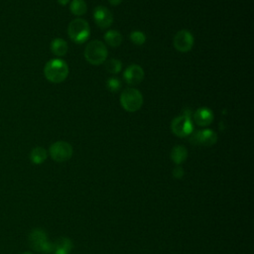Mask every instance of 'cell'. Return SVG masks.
Returning a JSON list of instances; mask_svg holds the SVG:
<instances>
[{
    "label": "cell",
    "instance_id": "cell-10",
    "mask_svg": "<svg viewBox=\"0 0 254 254\" xmlns=\"http://www.w3.org/2000/svg\"><path fill=\"white\" fill-rule=\"evenodd\" d=\"M93 19L100 29H107L113 23V16L111 12L104 6H97L94 9Z\"/></svg>",
    "mask_w": 254,
    "mask_h": 254
},
{
    "label": "cell",
    "instance_id": "cell-8",
    "mask_svg": "<svg viewBox=\"0 0 254 254\" xmlns=\"http://www.w3.org/2000/svg\"><path fill=\"white\" fill-rule=\"evenodd\" d=\"M194 43L193 36L187 30L179 31L174 37V47L181 53H188L191 50Z\"/></svg>",
    "mask_w": 254,
    "mask_h": 254
},
{
    "label": "cell",
    "instance_id": "cell-9",
    "mask_svg": "<svg viewBox=\"0 0 254 254\" xmlns=\"http://www.w3.org/2000/svg\"><path fill=\"white\" fill-rule=\"evenodd\" d=\"M191 143L195 145H201L204 147L212 146L217 141V135L211 129H203L198 130L197 132L193 133L191 139L190 140Z\"/></svg>",
    "mask_w": 254,
    "mask_h": 254
},
{
    "label": "cell",
    "instance_id": "cell-21",
    "mask_svg": "<svg viewBox=\"0 0 254 254\" xmlns=\"http://www.w3.org/2000/svg\"><path fill=\"white\" fill-rule=\"evenodd\" d=\"M106 87L111 92H117L121 88V81L116 77H110L106 81Z\"/></svg>",
    "mask_w": 254,
    "mask_h": 254
},
{
    "label": "cell",
    "instance_id": "cell-22",
    "mask_svg": "<svg viewBox=\"0 0 254 254\" xmlns=\"http://www.w3.org/2000/svg\"><path fill=\"white\" fill-rule=\"evenodd\" d=\"M172 174H173V177H174L175 179H182V178L184 177L185 171H184V169H183L181 166H177V167H175V168L173 169Z\"/></svg>",
    "mask_w": 254,
    "mask_h": 254
},
{
    "label": "cell",
    "instance_id": "cell-7",
    "mask_svg": "<svg viewBox=\"0 0 254 254\" xmlns=\"http://www.w3.org/2000/svg\"><path fill=\"white\" fill-rule=\"evenodd\" d=\"M50 155L56 162L62 163L67 161L72 156V147L69 143L64 141H58L51 145Z\"/></svg>",
    "mask_w": 254,
    "mask_h": 254
},
{
    "label": "cell",
    "instance_id": "cell-6",
    "mask_svg": "<svg viewBox=\"0 0 254 254\" xmlns=\"http://www.w3.org/2000/svg\"><path fill=\"white\" fill-rule=\"evenodd\" d=\"M172 132L178 137H187L190 135L193 131V124L191 117H189L185 114L177 116L173 119L171 124Z\"/></svg>",
    "mask_w": 254,
    "mask_h": 254
},
{
    "label": "cell",
    "instance_id": "cell-18",
    "mask_svg": "<svg viewBox=\"0 0 254 254\" xmlns=\"http://www.w3.org/2000/svg\"><path fill=\"white\" fill-rule=\"evenodd\" d=\"M69 10L73 15L81 16L85 14L87 10V6L84 0H72L69 5Z\"/></svg>",
    "mask_w": 254,
    "mask_h": 254
},
{
    "label": "cell",
    "instance_id": "cell-11",
    "mask_svg": "<svg viewBox=\"0 0 254 254\" xmlns=\"http://www.w3.org/2000/svg\"><path fill=\"white\" fill-rule=\"evenodd\" d=\"M123 76L128 84L136 85L144 79V70L139 64H130L125 69Z\"/></svg>",
    "mask_w": 254,
    "mask_h": 254
},
{
    "label": "cell",
    "instance_id": "cell-14",
    "mask_svg": "<svg viewBox=\"0 0 254 254\" xmlns=\"http://www.w3.org/2000/svg\"><path fill=\"white\" fill-rule=\"evenodd\" d=\"M187 158H188V150L186 149L185 146L177 145L172 149L171 159L175 164L180 165L183 162H185Z\"/></svg>",
    "mask_w": 254,
    "mask_h": 254
},
{
    "label": "cell",
    "instance_id": "cell-1",
    "mask_svg": "<svg viewBox=\"0 0 254 254\" xmlns=\"http://www.w3.org/2000/svg\"><path fill=\"white\" fill-rule=\"evenodd\" d=\"M44 73L49 81L60 83L67 77L68 66L66 63L61 59H52L46 64Z\"/></svg>",
    "mask_w": 254,
    "mask_h": 254
},
{
    "label": "cell",
    "instance_id": "cell-12",
    "mask_svg": "<svg viewBox=\"0 0 254 254\" xmlns=\"http://www.w3.org/2000/svg\"><path fill=\"white\" fill-rule=\"evenodd\" d=\"M213 120V113L206 107H201L193 113V121L198 126H207Z\"/></svg>",
    "mask_w": 254,
    "mask_h": 254
},
{
    "label": "cell",
    "instance_id": "cell-2",
    "mask_svg": "<svg viewBox=\"0 0 254 254\" xmlns=\"http://www.w3.org/2000/svg\"><path fill=\"white\" fill-rule=\"evenodd\" d=\"M108 56V51L106 46L98 40L89 42L84 49V58L85 60L94 65L101 64L105 62Z\"/></svg>",
    "mask_w": 254,
    "mask_h": 254
},
{
    "label": "cell",
    "instance_id": "cell-25",
    "mask_svg": "<svg viewBox=\"0 0 254 254\" xmlns=\"http://www.w3.org/2000/svg\"><path fill=\"white\" fill-rule=\"evenodd\" d=\"M22 254H33V253H32V252H28V251H27V252H24V253H22Z\"/></svg>",
    "mask_w": 254,
    "mask_h": 254
},
{
    "label": "cell",
    "instance_id": "cell-3",
    "mask_svg": "<svg viewBox=\"0 0 254 254\" xmlns=\"http://www.w3.org/2000/svg\"><path fill=\"white\" fill-rule=\"evenodd\" d=\"M67 34L71 41L76 44H82L89 38L90 28L85 20L77 18L68 24Z\"/></svg>",
    "mask_w": 254,
    "mask_h": 254
},
{
    "label": "cell",
    "instance_id": "cell-17",
    "mask_svg": "<svg viewBox=\"0 0 254 254\" xmlns=\"http://www.w3.org/2000/svg\"><path fill=\"white\" fill-rule=\"evenodd\" d=\"M47 156H48L47 151L43 147H36L30 153V160L34 164L39 165V164H42L46 161Z\"/></svg>",
    "mask_w": 254,
    "mask_h": 254
},
{
    "label": "cell",
    "instance_id": "cell-16",
    "mask_svg": "<svg viewBox=\"0 0 254 254\" xmlns=\"http://www.w3.org/2000/svg\"><path fill=\"white\" fill-rule=\"evenodd\" d=\"M104 40H105L106 44H108L110 47L116 48L121 45L123 38H122V35L118 31L109 30L105 33Z\"/></svg>",
    "mask_w": 254,
    "mask_h": 254
},
{
    "label": "cell",
    "instance_id": "cell-4",
    "mask_svg": "<svg viewBox=\"0 0 254 254\" xmlns=\"http://www.w3.org/2000/svg\"><path fill=\"white\" fill-rule=\"evenodd\" d=\"M120 103L126 111L135 112L141 108L143 104V96L138 89L129 87L121 92Z\"/></svg>",
    "mask_w": 254,
    "mask_h": 254
},
{
    "label": "cell",
    "instance_id": "cell-15",
    "mask_svg": "<svg viewBox=\"0 0 254 254\" xmlns=\"http://www.w3.org/2000/svg\"><path fill=\"white\" fill-rule=\"evenodd\" d=\"M67 44L64 40L63 39H55L52 43H51V51L54 55L58 56V57H62L64 56L67 52Z\"/></svg>",
    "mask_w": 254,
    "mask_h": 254
},
{
    "label": "cell",
    "instance_id": "cell-5",
    "mask_svg": "<svg viewBox=\"0 0 254 254\" xmlns=\"http://www.w3.org/2000/svg\"><path fill=\"white\" fill-rule=\"evenodd\" d=\"M29 244L32 249L38 252L51 253L54 249V243L48 240L46 232L40 228L31 231L29 235Z\"/></svg>",
    "mask_w": 254,
    "mask_h": 254
},
{
    "label": "cell",
    "instance_id": "cell-23",
    "mask_svg": "<svg viewBox=\"0 0 254 254\" xmlns=\"http://www.w3.org/2000/svg\"><path fill=\"white\" fill-rule=\"evenodd\" d=\"M108 2H109L112 6H117V5H119V4L122 2V0H108Z\"/></svg>",
    "mask_w": 254,
    "mask_h": 254
},
{
    "label": "cell",
    "instance_id": "cell-24",
    "mask_svg": "<svg viewBox=\"0 0 254 254\" xmlns=\"http://www.w3.org/2000/svg\"><path fill=\"white\" fill-rule=\"evenodd\" d=\"M68 2H69V0H58V3H59L60 5H62V6L66 5Z\"/></svg>",
    "mask_w": 254,
    "mask_h": 254
},
{
    "label": "cell",
    "instance_id": "cell-13",
    "mask_svg": "<svg viewBox=\"0 0 254 254\" xmlns=\"http://www.w3.org/2000/svg\"><path fill=\"white\" fill-rule=\"evenodd\" d=\"M72 249V242L65 237H61L54 243L53 254H69Z\"/></svg>",
    "mask_w": 254,
    "mask_h": 254
},
{
    "label": "cell",
    "instance_id": "cell-20",
    "mask_svg": "<svg viewBox=\"0 0 254 254\" xmlns=\"http://www.w3.org/2000/svg\"><path fill=\"white\" fill-rule=\"evenodd\" d=\"M130 40L137 46H142L146 42V35L141 31H133L130 34Z\"/></svg>",
    "mask_w": 254,
    "mask_h": 254
},
{
    "label": "cell",
    "instance_id": "cell-19",
    "mask_svg": "<svg viewBox=\"0 0 254 254\" xmlns=\"http://www.w3.org/2000/svg\"><path fill=\"white\" fill-rule=\"evenodd\" d=\"M105 68L110 73H118L122 68V63L116 59H110L105 63Z\"/></svg>",
    "mask_w": 254,
    "mask_h": 254
}]
</instances>
